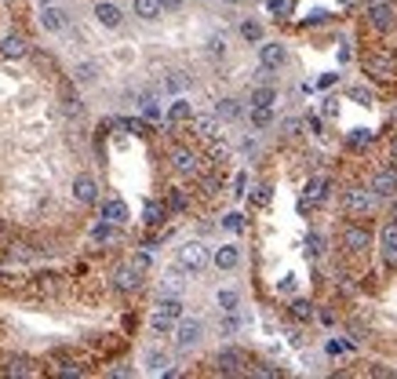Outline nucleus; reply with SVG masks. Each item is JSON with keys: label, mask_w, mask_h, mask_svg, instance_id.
Instances as JSON below:
<instances>
[{"label": "nucleus", "mask_w": 397, "mask_h": 379, "mask_svg": "<svg viewBox=\"0 0 397 379\" xmlns=\"http://www.w3.org/2000/svg\"><path fill=\"white\" fill-rule=\"evenodd\" d=\"M29 55V44H26V37L22 33H8L4 41H0V58H26Z\"/></svg>", "instance_id": "obj_15"}, {"label": "nucleus", "mask_w": 397, "mask_h": 379, "mask_svg": "<svg viewBox=\"0 0 397 379\" xmlns=\"http://www.w3.org/2000/svg\"><path fill=\"white\" fill-rule=\"evenodd\" d=\"M194 132L201 139H216L219 135V117L216 113H211V117H194Z\"/></svg>", "instance_id": "obj_26"}, {"label": "nucleus", "mask_w": 397, "mask_h": 379, "mask_svg": "<svg viewBox=\"0 0 397 379\" xmlns=\"http://www.w3.org/2000/svg\"><path fill=\"white\" fill-rule=\"evenodd\" d=\"M168 120H171V124H186V120H194V106H190L186 99H175L171 110H168Z\"/></svg>", "instance_id": "obj_30"}, {"label": "nucleus", "mask_w": 397, "mask_h": 379, "mask_svg": "<svg viewBox=\"0 0 397 379\" xmlns=\"http://www.w3.org/2000/svg\"><path fill=\"white\" fill-rule=\"evenodd\" d=\"M95 22L106 26V29H120V22H125V11H120L117 4H110V0H99V4H95Z\"/></svg>", "instance_id": "obj_11"}, {"label": "nucleus", "mask_w": 397, "mask_h": 379, "mask_svg": "<svg viewBox=\"0 0 397 379\" xmlns=\"http://www.w3.org/2000/svg\"><path fill=\"white\" fill-rule=\"evenodd\" d=\"M73 197H77L80 204H95V201H99V182L91 179V175H77V179H73Z\"/></svg>", "instance_id": "obj_12"}, {"label": "nucleus", "mask_w": 397, "mask_h": 379, "mask_svg": "<svg viewBox=\"0 0 397 379\" xmlns=\"http://www.w3.org/2000/svg\"><path fill=\"white\" fill-rule=\"evenodd\" d=\"M233 4H244V0H233Z\"/></svg>", "instance_id": "obj_56"}, {"label": "nucleus", "mask_w": 397, "mask_h": 379, "mask_svg": "<svg viewBox=\"0 0 397 379\" xmlns=\"http://www.w3.org/2000/svg\"><path fill=\"white\" fill-rule=\"evenodd\" d=\"M208 55H211V58H223V55H226V41H223V37H211V41H208Z\"/></svg>", "instance_id": "obj_41"}, {"label": "nucleus", "mask_w": 397, "mask_h": 379, "mask_svg": "<svg viewBox=\"0 0 397 379\" xmlns=\"http://www.w3.org/2000/svg\"><path fill=\"white\" fill-rule=\"evenodd\" d=\"M186 88H190V73H186V70H168V77H164V91L179 95V91H186Z\"/></svg>", "instance_id": "obj_27"}, {"label": "nucleus", "mask_w": 397, "mask_h": 379, "mask_svg": "<svg viewBox=\"0 0 397 379\" xmlns=\"http://www.w3.org/2000/svg\"><path fill=\"white\" fill-rule=\"evenodd\" d=\"M244 186H248V175L240 172V175L233 179V194H248V190H244Z\"/></svg>", "instance_id": "obj_49"}, {"label": "nucleus", "mask_w": 397, "mask_h": 379, "mask_svg": "<svg viewBox=\"0 0 397 379\" xmlns=\"http://www.w3.org/2000/svg\"><path fill=\"white\" fill-rule=\"evenodd\" d=\"M8 237V223H4V219H0V241H4Z\"/></svg>", "instance_id": "obj_54"}, {"label": "nucleus", "mask_w": 397, "mask_h": 379, "mask_svg": "<svg viewBox=\"0 0 397 379\" xmlns=\"http://www.w3.org/2000/svg\"><path fill=\"white\" fill-rule=\"evenodd\" d=\"M142 117H146V120H157V117H161V110H157L154 99H142Z\"/></svg>", "instance_id": "obj_45"}, {"label": "nucleus", "mask_w": 397, "mask_h": 379, "mask_svg": "<svg viewBox=\"0 0 397 379\" xmlns=\"http://www.w3.org/2000/svg\"><path fill=\"white\" fill-rule=\"evenodd\" d=\"M201 336H204V325L197 321V318H190V321H175V346L179 351H190V346H197L201 343Z\"/></svg>", "instance_id": "obj_6"}, {"label": "nucleus", "mask_w": 397, "mask_h": 379, "mask_svg": "<svg viewBox=\"0 0 397 379\" xmlns=\"http://www.w3.org/2000/svg\"><path fill=\"white\" fill-rule=\"evenodd\" d=\"M154 313H161V318H168V321H179L182 318V299L179 296H161Z\"/></svg>", "instance_id": "obj_21"}, {"label": "nucleus", "mask_w": 397, "mask_h": 379, "mask_svg": "<svg viewBox=\"0 0 397 379\" xmlns=\"http://www.w3.org/2000/svg\"><path fill=\"white\" fill-rule=\"evenodd\" d=\"M343 208H346L350 215H369V212L376 208V194H372V190H346Z\"/></svg>", "instance_id": "obj_7"}, {"label": "nucleus", "mask_w": 397, "mask_h": 379, "mask_svg": "<svg viewBox=\"0 0 397 379\" xmlns=\"http://www.w3.org/2000/svg\"><path fill=\"white\" fill-rule=\"evenodd\" d=\"M266 8L277 11V15H288V11L295 8V0H266Z\"/></svg>", "instance_id": "obj_40"}, {"label": "nucleus", "mask_w": 397, "mask_h": 379, "mask_svg": "<svg viewBox=\"0 0 397 379\" xmlns=\"http://www.w3.org/2000/svg\"><path fill=\"white\" fill-rule=\"evenodd\" d=\"M252 128H255V132L273 128V110H270V106H252Z\"/></svg>", "instance_id": "obj_31"}, {"label": "nucleus", "mask_w": 397, "mask_h": 379, "mask_svg": "<svg viewBox=\"0 0 397 379\" xmlns=\"http://www.w3.org/2000/svg\"><path fill=\"white\" fill-rule=\"evenodd\" d=\"M240 113H244L240 99H230V95H226V99L216 103V117H219V120H240Z\"/></svg>", "instance_id": "obj_25"}, {"label": "nucleus", "mask_w": 397, "mask_h": 379, "mask_svg": "<svg viewBox=\"0 0 397 379\" xmlns=\"http://www.w3.org/2000/svg\"><path fill=\"white\" fill-rule=\"evenodd\" d=\"M63 113H66V117H80V113H84V106H80V99H77L73 91L63 95Z\"/></svg>", "instance_id": "obj_33"}, {"label": "nucleus", "mask_w": 397, "mask_h": 379, "mask_svg": "<svg viewBox=\"0 0 397 379\" xmlns=\"http://www.w3.org/2000/svg\"><path fill=\"white\" fill-rule=\"evenodd\" d=\"M208 263H211V251H208V244H201V241H186V244L175 248V266H179L182 274H201Z\"/></svg>", "instance_id": "obj_1"}, {"label": "nucleus", "mask_w": 397, "mask_h": 379, "mask_svg": "<svg viewBox=\"0 0 397 379\" xmlns=\"http://www.w3.org/2000/svg\"><path fill=\"white\" fill-rule=\"evenodd\" d=\"M139 284H142V274H139V270H132L128 263L113 270V289H117V292H135Z\"/></svg>", "instance_id": "obj_13"}, {"label": "nucleus", "mask_w": 397, "mask_h": 379, "mask_svg": "<svg viewBox=\"0 0 397 379\" xmlns=\"http://www.w3.org/2000/svg\"><path fill=\"white\" fill-rule=\"evenodd\" d=\"M364 73H369L376 84H390L397 77V58L390 51H372L369 58H364Z\"/></svg>", "instance_id": "obj_2"}, {"label": "nucleus", "mask_w": 397, "mask_h": 379, "mask_svg": "<svg viewBox=\"0 0 397 379\" xmlns=\"http://www.w3.org/2000/svg\"><path fill=\"white\" fill-rule=\"evenodd\" d=\"M328 175H314V179H307V204H321L324 197H328Z\"/></svg>", "instance_id": "obj_20"}, {"label": "nucleus", "mask_w": 397, "mask_h": 379, "mask_svg": "<svg viewBox=\"0 0 397 379\" xmlns=\"http://www.w3.org/2000/svg\"><path fill=\"white\" fill-rule=\"evenodd\" d=\"M186 204H190L186 190H171V194H168V201H164V208H168V212H186Z\"/></svg>", "instance_id": "obj_32"}, {"label": "nucleus", "mask_w": 397, "mask_h": 379, "mask_svg": "<svg viewBox=\"0 0 397 379\" xmlns=\"http://www.w3.org/2000/svg\"><path fill=\"white\" fill-rule=\"evenodd\" d=\"M292 318H299V321H310V318H314V303H307V299H295V303H292Z\"/></svg>", "instance_id": "obj_34"}, {"label": "nucleus", "mask_w": 397, "mask_h": 379, "mask_svg": "<svg viewBox=\"0 0 397 379\" xmlns=\"http://www.w3.org/2000/svg\"><path fill=\"white\" fill-rule=\"evenodd\" d=\"M171 168H175L182 179H197V175H201V157H197L190 146H175V150H171Z\"/></svg>", "instance_id": "obj_3"}, {"label": "nucleus", "mask_w": 397, "mask_h": 379, "mask_svg": "<svg viewBox=\"0 0 397 379\" xmlns=\"http://www.w3.org/2000/svg\"><path fill=\"white\" fill-rule=\"evenodd\" d=\"M379 248H383V259L397 263V223H386L379 230Z\"/></svg>", "instance_id": "obj_18"}, {"label": "nucleus", "mask_w": 397, "mask_h": 379, "mask_svg": "<svg viewBox=\"0 0 397 379\" xmlns=\"http://www.w3.org/2000/svg\"><path fill=\"white\" fill-rule=\"evenodd\" d=\"M128 132H135V135H149L146 120H128Z\"/></svg>", "instance_id": "obj_47"}, {"label": "nucleus", "mask_w": 397, "mask_h": 379, "mask_svg": "<svg viewBox=\"0 0 397 379\" xmlns=\"http://www.w3.org/2000/svg\"><path fill=\"white\" fill-rule=\"evenodd\" d=\"M223 227H226L230 234H240V230H244V215H240V212H230V215H223Z\"/></svg>", "instance_id": "obj_39"}, {"label": "nucleus", "mask_w": 397, "mask_h": 379, "mask_svg": "<svg viewBox=\"0 0 397 379\" xmlns=\"http://www.w3.org/2000/svg\"><path fill=\"white\" fill-rule=\"evenodd\" d=\"M285 58H288L285 44H263V48H259V62H263V70H281V66H285Z\"/></svg>", "instance_id": "obj_16"}, {"label": "nucleus", "mask_w": 397, "mask_h": 379, "mask_svg": "<svg viewBox=\"0 0 397 379\" xmlns=\"http://www.w3.org/2000/svg\"><path fill=\"white\" fill-rule=\"evenodd\" d=\"M299 128H302V120H299V117L285 120V132H288V135H299Z\"/></svg>", "instance_id": "obj_50"}, {"label": "nucleus", "mask_w": 397, "mask_h": 379, "mask_svg": "<svg viewBox=\"0 0 397 379\" xmlns=\"http://www.w3.org/2000/svg\"><path fill=\"white\" fill-rule=\"evenodd\" d=\"M307 251H310V256H321V251H324V237L321 234H310L307 237Z\"/></svg>", "instance_id": "obj_42"}, {"label": "nucleus", "mask_w": 397, "mask_h": 379, "mask_svg": "<svg viewBox=\"0 0 397 379\" xmlns=\"http://www.w3.org/2000/svg\"><path fill=\"white\" fill-rule=\"evenodd\" d=\"M120 227H113V223H106V219H99L95 227H91V241L95 244H106V248H113V244H120Z\"/></svg>", "instance_id": "obj_14"}, {"label": "nucleus", "mask_w": 397, "mask_h": 379, "mask_svg": "<svg viewBox=\"0 0 397 379\" xmlns=\"http://www.w3.org/2000/svg\"><path fill=\"white\" fill-rule=\"evenodd\" d=\"M369 142H372V132H361V128H357V132L346 135V146H350V150H364Z\"/></svg>", "instance_id": "obj_37"}, {"label": "nucleus", "mask_w": 397, "mask_h": 379, "mask_svg": "<svg viewBox=\"0 0 397 379\" xmlns=\"http://www.w3.org/2000/svg\"><path fill=\"white\" fill-rule=\"evenodd\" d=\"M372 194L376 197H393L397 194V168H379L376 175H372Z\"/></svg>", "instance_id": "obj_9"}, {"label": "nucleus", "mask_w": 397, "mask_h": 379, "mask_svg": "<svg viewBox=\"0 0 397 379\" xmlns=\"http://www.w3.org/2000/svg\"><path fill=\"white\" fill-rule=\"evenodd\" d=\"M252 375H285V372H281L277 365H255V368H252Z\"/></svg>", "instance_id": "obj_46"}, {"label": "nucleus", "mask_w": 397, "mask_h": 379, "mask_svg": "<svg viewBox=\"0 0 397 379\" xmlns=\"http://www.w3.org/2000/svg\"><path fill=\"white\" fill-rule=\"evenodd\" d=\"M364 19H369V26H372V29L386 33V29H393V26H397V8H393V4H372Z\"/></svg>", "instance_id": "obj_8"}, {"label": "nucleus", "mask_w": 397, "mask_h": 379, "mask_svg": "<svg viewBox=\"0 0 397 379\" xmlns=\"http://www.w3.org/2000/svg\"><path fill=\"white\" fill-rule=\"evenodd\" d=\"M390 212H393V219H397V201H393V208H390Z\"/></svg>", "instance_id": "obj_55"}, {"label": "nucleus", "mask_w": 397, "mask_h": 379, "mask_svg": "<svg viewBox=\"0 0 397 379\" xmlns=\"http://www.w3.org/2000/svg\"><path fill=\"white\" fill-rule=\"evenodd\" d=\"M102 219H106V223H113V227H125L128 223V204L120 201V197H106L102 201Z\"/></svg>", "instance_id": "obj_17"}, {"label": "nucleus", "mask_w": 397, "mask_h": 379, "mask_svg": "<svg viewBox=\"0 0 397 379\" xmlns=\"http://www.w3.org/2000/svg\"><path fill=\"white\" fill-rule=\"evenodd\" d=\"M182 0H161V11H179Z\"/></svg>", "instance_id": "obj_51"}, {"label": "nucleus", "mask_w": 397, "mask_h": 379, "mask_svg": "<svg viewBox=\"0 0 397 379\" xmlns=\"http://www.w3.org/2000/svg\"><path fill=\"white\" fill-rule=\"evenodd\" d=\"M99 81V62H77L73 66V84H95Z\"/></svg>", "instance_id": "obj_24"}, {"label": "nucleus", "mask_w": 397, "mask_h": 379, "mask_svg": "<svg viewBox=\"0 0 397 379\" xmlns=\"http://www.w3.org/2000/svg\"><path fill=\"white\" fill-rule=\"evenodd\" d=\"M41 26L48 29V33H63V29L70 26V15L63 4H55V0H41Z\"/></svg>", "instance_id": "obj_4"}, {"label": "nucleus", "mask_w": 397, "mask_h": 379, "mask_svg": "<svg viewBox=\"0 0 397 379\" xmlns=\"http://www.w3.org/2000/svg\"><path fill=\"white\" fill-rule=\"evenodd\" d=\"M350 95H354V99H364V103H372V95H369V91H364V88H354Z\"/></svg>", "instance_id": "obj_52"}, {"label": "nucleus", "mask_w": 397, "mask_h": 379, "mask_svg": "<svg viewBox=\"0 0 397 379\" xmlns=\"http://www.w3.org/2000/svg\"><path fill=\"white\" fill-rule=\"evenodd\" d=\"M252 201H255V204H266V201H270V186H259L255 194H252Z\"/></svg>", "instance_id": "obj_48"}, {"label": "nucleus", "mask_w": 397, "mask_h": 379, "mask_svg": "<svg viewBox=\"0 0 397 379\" xmlns=\"http://www.w3.org/2000/svg\"><path fill=\"white\" fill-rule=\"evenodd\" d=\"M240 37L252 41V44H259L263 41V26L259 22H240Z\"/></svg>", "instance_id": "obj_35"}, {"label": "nucleus", "mask_w": 397, "mask_h": 379, "mask_svg": "<svg viewBox=\"0 0 397 379\" xmlns=\"http://www.w3.org/2000/svg\"><path fill=\"white\" fill-rule=\"evenodd\" d=\"M4 372H8V375H33V372H37V361L26 358V354H15V358L4 361Z\"/></svg>", "instance_id": "obj_22"}, {"label": "nucleus", "mask_w": 397, "mask_h": 379, "mask_svg": "<svg viewBox=\"0 0 397 379\" xmlns=\"http://www.w3.org/2000/svg\"><path fill=\"white\" fill-rule=\"evenodd\" d=\"M369 244H372V234L364 230V227L350 223V227L343 230V248H346V251H354V256H357V251H364Z\"/></svg>", "instance_id": "obj_10"}, {"label": "nucleus", "mask_w": 397, "mask_h": 379, "mask_svg": "<svg viewBox=\"0 0 397 379\" xmlns=\"http://www.w3.org/2000/svg\"><path fill=\"white\" fill-rule=\"evenodd\" d=\"M135 15H139L142 22L161 19V15H164V11H161V0H135Z\"/></svg>", "instance_id": "obj_28"}, {"label": "nucleus", "mask_w": 397, "mask_h": 379, "mask_svg": "<svg viewBox=\"0 0 397 379\" xmlns=\"http://www.w3.org/2000/svg\"><path fill=\"white\" fill-rule=\"evenodd\" d=\"M164 365H168V354L164 351H149L146 354V368L149 372H164Z\"/></svg>", "instance_id": "obj_36"}, {"label": "nucleus", "mask_w": 397, "mask_h": 379, "mask_svg": "<svg viewBox=\"0 0 397 379\" xmlns=\"http://www.w3.org/2000/svg\"><path fill=\"white\" fill-rule=\"evenodd\" d=\"M171 328H175V321H168V318H161V313H154V332H157V336H168Z\"/></svg>", "instance_id": "obj_43"}, {"label": "nucleus", "mask_w": 397, "mask_h": 379, "mask_svg": "<svg viewBox=\"0 0 397 379\" xmlns=\"http://www.w3.org/2000/svg\"><path fill=\"white\" fill-rule=\"evenodd\" d=\"M244 365H248V354L237 351V346H226V351L216 354V372H223V375H240V372H248Z\"/></svg>", "instance_id": "obj_5"}, {"label": "nucleus", "mask_w": 397, "mask_h": 379, "mask_svg": "<svg viewBox=\"0 0 397 379\" xmlns=\"http://www.w3.org/2000/svg\"><path fill=\"white\" fill-rule=\"evenodd\" d=\"M128 266H132V270H139V274L146 277V274H149V251H135V256L128 259Z\"/></svg>", "instance_id": "obj_38"}, {"label": "nucleus", "mask_w": 397, "mask_h": 379, "mask_svg": "<svg viewBox=\"0 0 397 379\" xmlns=\"http://www.w3.org/2000/svg\"><path fill=\"white\" fill-rule=\"evenodd\" d=\"M168 219V208H164V201H146V208H142V223L149 227V230H157L161 223Z\"/></svg>", "instance_id": "obj_19"}, {"label": "nucleus", "mask_w": 397, "mask_h": 379, "mask_svg": "<svg viewBox=\"0 0 397 379\" xmlns=\"http://www.w3.org/2000/svg\"><path fill=\"white\" fill-rule=\"evenodd\" d=\"M390 157H393V165H397V135H393V142H390Z\"/></svg>", "instance_id": "obj_53"}, {"label": "nucleus", "mask_w": 397, "mask_h": 379, "mask_svg": "<svg viewBox=\"0 0 397 379\" xmlns=\"http://www.w3.org/2000/svg\"><path fill=\"white\" fill-rule=\"evenodd\" d=\"M211 263H216L219 270H233V266L240 263V248H237V244H223V248L216 251V259H211Z\"/></svg>", "instance_id": "obj_23"}, {"label": "nucleus", "mask_w": 397, "mask_h": 379, "mask_svg": "<svg viewBox=\"0 0 397 379\" xmlns=\"http://www.w3.org/2000/svg\"><path fill=\"white\" fill-rule=\"evenodd\" d=\"M219 306H223V310H237V292H233V289L219 292Z\"/></svg>", "instance_id": "obj_44"}, {"label": "nucleus", "mask_w": 397, "mask_h": 379, "mask_svg": "<svg viewBox=\"0 0 397 379\" xmlns=\"http://www.w3.org/2000/svg\"><path fill=\"white\" fill-rule=\"evenodd\" d=\"M248 103L252 106H273L277 103V88H270V84H259L252 95H248Z\"/></svg>", "instance_id": "obj_29"}]
</instances>
